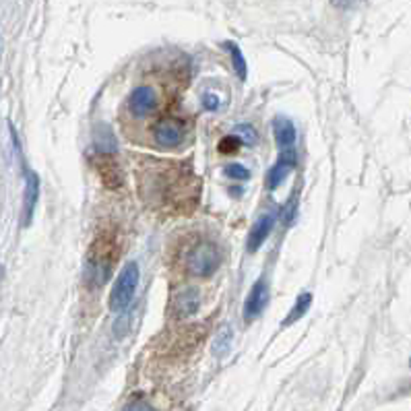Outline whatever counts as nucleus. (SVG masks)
Segmentation results:
<instances>
[{"mask_svg":"<svg viewBox=\"0 0 411 411\" xmlns=\"http://www.w3.org/2000/svg\"><path fill=\"white\" fill-rule=\"evenodd\" d=\"M275 217H277V213L267 211V213H263V215L256 219V223L253 225L250 234H248V242H246V250H248V253H256V250L263 246V242L269 238V234H271V230H273L275 225Z\"/></svg>","mask_w":411,"mask_h":411,"instance_id":"obj_8","label":"nucleus"},{"mask_svg":"<svg viewBox=\"0 0 411 411\" xmlns=\"http://www.w3.org/2000/svg\"><path fill=\"white\" fill-rule=\"evenodd\" d=\"M201 308V292L196 288H186L174 300V313L178 316H193Z\"/></svg>","mask_w":411,"mask_h":411,"instance_id":"obj_11","label":"nucleus"},{"mask_svg":"<svg viewBox=\"0 0 411 411\" xmlns=\"http://www.w3.org/2000/svg\"><path fill=\"white\" fill-rule=\"evenodd\" d=\"M93 147L99 151V156H110L116 153V137L108 126H99L96 131V138H93Z\"/></svg>","mask_w":411,"mask_h":411,"instance_id":"obj_12","label":"nucleus"},{"mask_svg":"<svg viewBox=\"0 0 411 411\" xmlns=\"http://www.w3.org/2000/svg\"><path fill=\"white\" fill-rule=\"evenodd\" d=\"M219 250L215 244L211 242H201L191 250V255L186 258L188 265V273L195 277H211L219 269Z\"/></svg>","mask_w":411,"mask_h":411,"instance_id":"obj_3","label":"nucleus"},{"mask_svg":"<svg viewBox=\"0 0 411 411\" xmlns=\"http://www.w3.org/2000/svg\"><path fill=\"white\" fill-rule=\"evenodd\" d=\"M184 135H186V124L178 118H163L153 128L156 145L161 149H174L178 145H182Z\"/></svg>","mask_w":411,"mask_h":411,"instance_id":"obj_4","label":"nucleus"},{"mask_svg":"<svg viewBox=\"0 0 411 411\" xmlns=\"http://www.w3.org/2000/svg\"><path fill=\"white\" fill-rule=\"evenodd\" d=\"M138 277H141V271H138V265L135 260H131V263H126V265L122 267V271H120L116 281H114L112 294H110V310H112V313L122 316V314L128 310V306H131L133 300H135Z\"/></svg>","mask_w":411,"mask_h":411,"instance_id":"obj_2","label":"nucleus"},{"mask_svg":"<svg viewBox=\"0 0 411 411\" xmlns=\"http://www.w3.org/2000/svg\"><path fill=\"white\" fill-rule=\"evenodd\" d=\"M223 174L230 178V180H240V182H244V180L250 178V170L244 168L242 163H228V166L223 168Z\"/></svg>","mask_w":411,"mask_h":411,"instance_id":"obj_16","label":"nucleus"},{"mask_svg":"<svg viewBox=\"0 0 411 411\" xmlns=\"http://www.w3.org/2000/svg\"><path fill=\"white\" fill-rule=\"evenodd\" d=\"M298 163V156H295V147L294 149H285L279 153V159L275 161V166L269 170L267 174V188L269 191H275L285 178L290 176V172L295 168Z\"/></svg>","mask_w":411,"mask_h":411,"instance_id":"obj_7","label":"nucleus"},{"mask_svg":"<svg viewBox=\"0 0 411 411\" xmlns=\"http://www.w3.org/2000/svg\"><path fill=\"white\" fill-rule=\"evenodd\" d=\"M310 304H313V294L310 292H304V294L298 295V300H295L294 308L290 310L288 314V318L281 323V327H292L294 323H298L304 314L308 313V308H310Z\"/></svg>","mask_w":411,"mask_h":411,"instance_id":"obj_13","label":"nucleus"},{"mask_svg":"<svg viewBox=\"0 0 411 411\" xmlns=\"http://www.w3.org/2000/svg\"><path fill=\"white\" fill-rule=\"evenodd\" d=\"M240 145H242V141L235 135H228V137H223L219 141V151L221 153H235L240 149Z\"/></svg>","mask_w":411,"mask_h":411,"instance_id":"obj_18","label":"nucleus"},{"mask_svg":"<svg viewBox=\"0 0 411 411\" xmlns=\"http://www.w3.org/2000/svg\"><path fill=\"white\" fill-rule=\"evenodd\" d=\"M122 411H153V407L147 403V401H143V399H138V401H133L131 405H126Z\"/></svg>","mask_w":411,"mask_h":411,"instance_id":"obj_20","label":"nucleus"},{"mask_svg":"<svg viewBox=\"0 0 411 411\" xmlns=\"http://www.w3.org/2000/svg\"><path fill=\"white\" fill-rule=\"evenodd\" d=\"M156 106L157 93L156 89L149 87V85H138L137 89H133V93H131V98H128V103H126L128 112L137 118L149 116V114L156 110Z\"/></svg>","mask_w":411,"mask_h":411,"instance_id":"obj_5","label":"nucleus"},{"mask_svg":"<svg viewBox=\"0 0 411 411\" xmlns=\"http://www.w3.org/2000/svg\"><path fill=\"white\" fill-rule=\"evenodd\" d=\"M234 135L244 145H255L256 143V131H255V126H250V124H238L234 128Z\"/></svg>","mask_w":411,"mask_h":411,"instance_id":"obj_17","label":"nucleus"},{"mask_svg":"<svg viewBox=\"0 0 411 411\" xmlns=\"http://www.w3.org/2000/svg\"><path fill=\"white\" fill-rule=\"evenodd\" d=\"M203 108L209 110V112H215L217 108H219V98H217L215 93H205L203 96Z\"/></svg>","mask_w":411,"mask_h":411,"instance_id":"obj_19","label":"nucleus"},{"mask_svg":"<svg viewBox=\"0 0 411 411\" xmlns=\"http://www.w3.org/2000/svg\"><path fill=\"white\" fill-rule=\"evenodd\" d=\"M267 304H269V285L265 283V279H258L244 302V320L246 323L256 320L267 308Z\"/></svg>","mask_w":411,"mask_h":411,"instance_id":"obj_6","label":"nucleus"},{"mask_svg":"<svg viewBox=\"0 0 411 411\" xmlns=\"http://www.w3.org/2000/svg\"><path fill=\"white\" fill-rule=\"evenodd\" d=\"M230 345H232V331H230V327H223V331L217 335L213 353H215V355H223V353H228Z\"/></svg>","mask_w":411,"mask_h":411,"instance_id":"obj_15","label":"nucleus"},{"mask_svg":"<svg viewBox=\"0 0 411 411\" xmlns=\"http://www.w3.org/2000/svg\"><path fill=\"white\" fill-rule=\"evenodd\" d=\"M223 46H225V50H228L230 56H232V64H234V71L238 78H240V81H246V77H248V64H246V59H244L240 46L234 44V41H225Z\"/></svg>","mask_w":411,"mask_h":411,"instance_id":"obj_14","label":"nucleus"},{"mask_svg":"<svg viewBox=\"0 0 411 411\" xmlns=\"http://www.w3.org/2000/svg\"><path fill=\"white\" fill-rule=\"evenodd\" d=\"M120 256V242L114 232H99L98 238L91 242L87 255V279L93 288L103 285L116 267Z\"/></svg>","mask_w":411,"mask_h":411,"instance_id":"obj_1","label":"nucleus"},{"mask_svg":"<svg viewBox=\"0 0 411 411\" xmlns=\"http://www.w3.org/2000/svg\"><path fill=\"white\" fill-rule=\"evenodd\" d=\"M273 133L275 141H277V147L279 151H285V149H294L295 147V126L290 118L277 116L273 120Z\"/></svg>","mask_w":411,"mask_h":411,"instance_id":"obj_10","label":"nucleus"},{"mask_svg":"<svg viewBox=\"0 0 411 411\" xmlns=\"http://www.w3.org/2000/svg\"><path fill=\"white\" fill-rule=\"evenodd\" d=\"M39 196V178L36 172L25 170V198H23V223L29 225Z\"/></svg>","mask_w":411,"mask_h":411,"instance_id":"obj_9","label":"nucleus"}]
</instances>
